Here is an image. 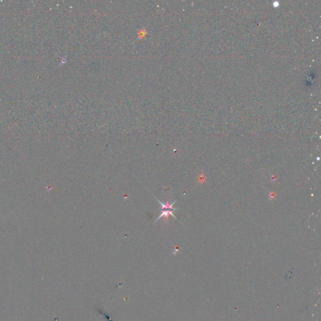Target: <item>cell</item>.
Instances as JSON below:
<instances>
[{"mask_svg":"<svg viewBox=\"0 0 321 321\" xmlns=\"http://www.w3.org/2000/svg\"><path fill=\"white\" fill-rule=\"evenodd\" d=\"M162 210V213L160 215V216L156 219V220L155 221V222H156L157 221H158L159 219H160L161 218H164V220L165 221H167L168 220V218H169V215H172L174 218L176 219V217L174 216V215L173 214V210Z\"/></svg>","mask_w":321,"mask_h":321,"instance_id":"cell-1","label":"cell"},{"mask_svg":"<svg viewBox=\"0 0 321 321\" xmlns=\"http://www.w3.org/2000/svg\"><path fill=\"white\" fill-rule=\"evenodd\" d=\"M156 199H157V200H158V202H159V203H160V205H161V206H162V210H164V209H167V208H168V209H171V210H173V211H174V210H177V209H175V208H173V205H174V203H176V201H174V202H173V203H171V204L170 205V204H169V203H168V201H167V202H166V203H163L162 202H160V201L159 200H158V199L157 198H156Z\"/></svg>","mask_w":321,"mask_h":321,"instance_id":"cell-2","label":"cell"},{"mask_svg":"<svg viewBox=\"0 0 321 321\" xmlns=\"http://www.w3.org/2000/svg\"><path fill=\"white\" fill-rule=\"evenodd\" d=\"M204 180H205V177L203 176V174H202L200 175V176H199V182L202 183L203 181H204Z\"/></svg>","mask_w":321,"mask_h":321,"instance_id":"cell-3","label":"cell"},{"mask_svg":"<svg viewBox=\"0 0 321 321\" xmlns=\"http://www.w3.org/2000/svg\"><path fill=\"white\" fill-rule=\"evenodd\" d=\"M275 196V194H274L272 192V193H270V198H273L274 196Z\"/></svg>","mask_w":321,"mask_h":321,"instance_id":"cell-4","label":"cell"}]
</instances>
